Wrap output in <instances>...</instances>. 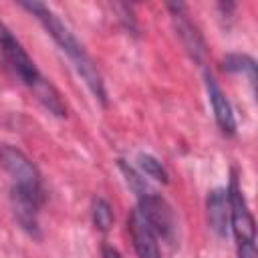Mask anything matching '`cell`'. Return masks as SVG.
<instances>
[{"label": "cell", "instance_id": "6da1fadb", "mask_svg": "<svg viewBox=\"0 0 258 258\" xmlns=\"http://www.w3.org/2000/svg\"><path fill=\"white\" fill-rule=\"evenodd\" d=\"M24 10H28L32 16L38 18V22L44 26V30L50 34V38L60 46V50L71 58V62L75 64L77 73L83 77L85 85L91 89V93L103 103L107 105V93H105V85L101 79V73L95 64V60L87 54V50L83 48V44L75 38V34L71 32V28L42 2H22L20 4Z\"/></svg>", "mask_w": 258, "mask_h": 258}, {"label": "cell", "instance_id": "7a4b0ae2", "mask_svg": "<svg viewBox=\"0 0 258 258\" xmlns=\"http://www.w3.org/2000/svg\"><path fill=\"white\" fill-rule=\"evenodd\" d=\"M0 165L2 169L12 177L14 185L20 189H26L36 196H44L42 189V175L36 167V163L18 147L10 143L0 145Z\"/></svg>", "mask_w": 258, "mask_h": 258}, {"label": "cell", "instance_id": "3957f363", "mask_svg": "<svg viewBox=\"0 0 258 258\" xmlns=\"http://www.w3.org/2000/svg\"><path fill=\"white\" fill-rule=\"evenodd\" d=\"M226 194H228V204H230V226H232V232L236 238V246H254V234H256L254 216L248 210L244 191L236 177V171L230 177V185H228Z\"/></svg>", "mask_w": 258, "mask_h": 258}, {"label": "cell", "instance_id": "277c9868", "mask_svg": "<svg viewBox=\"0 0 258 258\" xmlns=\"http://www.w3.org/2000/svg\"><path fill=\"white\" fill-rule=\"evenodd\" d=\"M137 210L143 214V218L147 220V224L151 226L155 236H161L165 240H173V236H175V218H173V212H171L169 204L161 196H157L153 189L147 191L145 196L139 198Z\"/></svg>", "mask_w": 258, "mask_h": 258}, {"label": "cell", "instance_id": "5b68a950", "mask_svg": "<svg viewBox=\"0 0 258 258\" xmlns=\"http://www.w3.org/2000/svg\"><path fill=\"white\" fill-rule=\"evenodd\" d=\"M10 202H12V212L16 222L20 224V228L24 232H28L30 236L38 238V210L44 202V196H36L30 194L26 189H20L16 185H12L10 191Z\"/></svg>", "mask_w": 258, "mask_h": 258}, {"label": "cell", "instance_id": "8992f818", "mask_svg": "<svg viewBox=\"0 0 258 258\" xmlns=\"http://www.w3.org/2000/svg\"><path fill=\"white\" fill-rule=\"evenodd\" d=\"M169 12H171V20H173V26H175V34L179 38V42L183 44V48L187 50V54L202 62L204 56H206V44H204V38L202 34L198 32V28L194 26V22L187 18V14L183 12V6L181 4H169L167 6Z\"/></svg>", "mask_w": 258, "mask_h": 258}, {"label": "cell", "instance_id": "52a82bcc", "mask_svg": "<svg viewBox=\"0 0 258 258\" xmlns=\"http://www.w3.org/2000/svg\"><path fill=\"white\" fill-rule=\"evenodd\" d=\"M127 230L131 234L133 248H135L139 258H161L157 236H155V232L151 230V226L147 224V220L143 218V214L137 208L131 210V214L127 218Z\"/></svg>", "mask_w": 258, "mask_h": 258}, {"label": "cell", "instance_id": "ba28073f", "mask_svg": "<svg viewBox=\"0 0 258 258\" xmlns=\"http://www.w3.org/2000/svg\"><path fill=\"white\" fill-rule=\"evenodd\" d=\"M204 83H206V91L212 103V111L216 117V123L220 127V131L228 137H232L236 133V119H234V111L230 101L226 99L222 87L218 85V81L214 79V75L210 71H204Z\"/></svg>", "mask_w": 258, "mask_h": 258}, {"label": "cell", "instance_id": "9c48e42d", "mask_svg": "<svg viewBox=\"0 0 258 258\" xmlns=\"http://www.w3.org/2000/svg\"><path fill=\"white\" fill-rule=\"evenodd\" d=\"M206 216L210 228L218 236H226L230 228V204H228V194L226 189H212L206 200Z\"/></svg>", "mask_w": 258, "mask_h": 258}, {"label": "cell", "instance_id": "30bf717a", "mask_svg": "<svg viewBox=\"0 0 258 258\" xmlns=\"http://www.w3.org/2000/svg\"><path fill=\"white\" fill-rule=\"evenodd\" d=\"M30 91H32V95L36 97V101H38L48 113H52V115H56V117H64V115H67V103H64V99H62V95L58 93V89H56L50 81H46L44 77H40V81H38Z\"/></svg>", "mask_w": 258, "mask_h": 258}, {"label": "cell", "instance_id": "8fae6325", "mask_svg": "<svg viewBox=\"0 0 258 258\" xmlns=\"http://www.w3.org/2000/svg\"><path fill=\"white\" fill-rule=\"evenodd\" d=\"M224 69L228 73H242V75H248L250 83L256 81V60L248 54H240V52H234V54H228L224 58Z\"/></svg>", "mask_w": 258, "mask_h": 258}, {"label": "cell", "instance_id": "7c38bea8", "mask_svg": "<svg viewBox=\"0 0 258 258\" xmlns=\"http://www.w3.org/2000/svg\"><path fill=\"white\" fill-rule=\"evenodd\" d=\"M91 216H93V224H95L97 230H101V232L111 230L115 216H113V208H111V204H109L105 198H95V200H93Z\"/></svg>", "mask_w": 258, "mask_h": 258}, {"label": "cell", "instance_id": "4fadbf2b", "mask_svg": "<svg viewBox=\"0 0 258 258\" xmlns=\"http://www.w3.org/2000/svg\"><path fill=\"white\" fill-rule=\"evenodd\" d=\"M137 165H139V169H141L147 177H151V179H155V181H161V183H167V181H169L167 169L161 165V161H159L157 157H153V155H149V153H139V155H137Z\"/></svg>", "mask_w": 258, "mask_h": 258}, {"label": "cell", "instance_id": "5bb4252c", "mask_svg": "<svg viewBox=\"0 0 258 258\" xmlns=\"http://www.w3.org/2000/svg\"><path fill=\"white\" fill-rule=\"evenodd\" d=\"M119 167H121V171H123V175H125V181H127V185L135 191V196L137 198H141V196H145L147 191H151V187L145 183V179L127 163V161H123V159H119Z\"/></svg>", "mask_w": 258, "mask_h": 258}, {"label": "cell", "instance_id": "9a60e30c", "mask_svg": "<svg viewBox=\"0 0 258 258\" xmlns=\"http://www.w3.org/2000/svg\"><path fill=\"white\" fill-rule=\"evenodd\" d=\"M103 258H121V254L113 248V246H109V244H103Z\"/></svg>", "mask_w": 258, "mask_h": 258}]
</instances>
